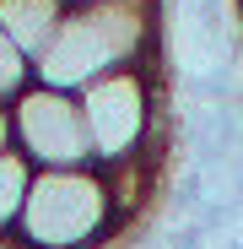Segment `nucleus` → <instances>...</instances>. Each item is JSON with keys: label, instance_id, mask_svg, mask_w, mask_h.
Listing matches in <instances>:
<instances>
[{"label": "nucleus", "instance_id": "f257e3e1", "mask_svg": "<svg viewBox=\"0 0 243 249\" xmlns=\"http://www.w3.org/2000/svg\"><path fill=\"white\" fill-rule=\"evenodd\" d=\"M157 44H162L157 0H87V6L65 11L54 44L32 60V81L81 92L113 71L151 65Z\"/></svg>", "mask_w": 243, "mask_h": 249}, {"label": "nucleus", "instance_id": "f03ea898", "mask_svg": "<svg viewBox=\"0 0 243 249\" xmlns=\"http://www.w3.org/2000/svg\"><path fill=\"white\" fill-rule=\"evenodd\" d=\"M119 238V200L97 168H38L27 212L11 233L16 249H108Z\"/></svg>", "mask_w": 243, "mask_h": 249}, {"label": "nucleus", "instance_id": "7ed1b4c3", "mask_svg": "<svg viewBox=\"0 0 243 249\" xmlns=\"http://www.w3.org/2000/svg\"><path fill=\"white\" fill-rule=\"evenodd\" d=\"M81 114H87V136H92V162L97 168H119V162L151 157L162 162L151 146L178 136V124H168L162 114V87H157V65H130L113 71L92 87H81Z\"/></svg>", "mask_w": 243, "mask_h": 249}, {"label": "nucleus", "instance_id": "20e7f679", "mask_svg": "<svg viewBox=\"0 0 243 249\" xmlns=\"http://www.w3.org/2000/svg\"><path fill=\"white\" fill-rule=\"evenodd\" d=\"M11 141L32 168H92V136L76 92L32 81L11 98Z\"/></svg>", "mask_w": 243, "mask_h": 249}, {"label": "nucleus", "instance_id": "39448f33", "mask_svg": "<svg viewBox=\"0 0 243 249\" xmlns=\"http://www.w3.org/2000/svg\"><path fill=\"white\" fill-rule=\"evenodd\" d=\"M65 11H70V0H0V33H6L27 60H38L54 44Z\"/></svg>", "mask_w": 243, "mask_h": 249}, {"label": "nucleus", "instance_id": "423d86ee", "mask_svg": "<svg viewBox=\"0 0 243 249\" xmlns=\"http://www.w3.org/2000/svg\"><path fill=\"white\" fill-rule=\"evenodd\" d=\"M32 162L11 146V152H0V238H11L22 212H27V195H32Z\"/></svg>", "mask_w": 243, "mask_h": 249}, {"label": "nucleus", "instance_id": "0eeeda50", "mask_svg": "<svg viewBox=\"0 0 243 249\" xmlns=\"http://www.w3.org/2000/svg\"><path fill=\"white\" fill-rule=\"evenodd\" d=\"M27 87H32V60L0 33V103H11V98L27 92Z\"/></svg>", "mask_w": 243, "mask_h": 249}, {"label": "nucleus", "instance_id": "6e6552de", "mask_svg": "<svg viewBox=\"0 0 243 249\" xmlns=\"http://www.w3.org/2000/svg\"><path fill=\"white\" fill-rule=\"evenodd\" d=\"M11 103H0V152H11Z\"/></svg>", "mask_w": 243, "mask_h": 249}, {"label": "nucleus", "instance_id": "1a4fd4ad", "mask_svg": "<svg viewBox=\"0 0 243 249\" xmlns=\"http://www.w3.org/2000/svg\"><path fill=\"white\" fill-rule=\"evenodd\" d=\"M232 6H238V22H243V0H232Z\"/></svg>", "mask_w": 243, "mask_h": 249}, {"label": "nucleus", "instance_id": "9d476101", "mask_svg": "<svg viewBox=\"0 0 243 249\" xmlns=\"http://www.w3.org/2000/svg\"><path fill=\"white\" fill-rule=\"evenodd\" d=\"M70 6H87V0H70Z\"/></svg>", "mask_w": 243, "mask_h": 249}]
</instances>
